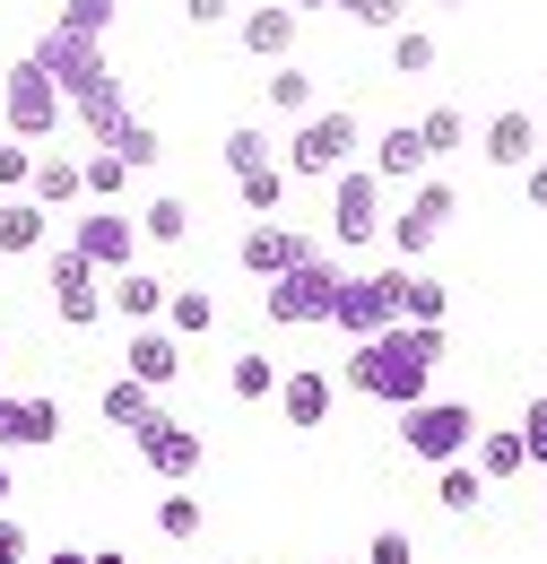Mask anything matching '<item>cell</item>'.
<instances>
[{
    "mask_svg": "<svg viewBox=\"0 0 547 564\" xmlns=\"http://www.w3.org/2000/svg\"><path fill=\"white\" fill-rule=\"evenodd\" d=\"M435 365H443V330L392 322L383 339L347 348V391H365V400H383V409H417V400H435V391H426Z\"/></svg>",
    "mask_w": 547,
    "mask_h": 564,
    "instance_id": "obj_1",
    "label": "cell"
},
{
    "mask_svg": "<svg viewBox=\"0 0 547 564\" xmlns=\"http://www.w3.org/2000/svg\"><path fill=\"white\" fill-rule=\"evenodd\" d=\"M356 148H365V122L347 113V105H322L313 122H296V140H287V174L296 183H331L356 165Z\"/></svg>",
    "mask_w": 547,
    "mask_h": 564,
    "instance_id": "obj_2",
    "label": "cell"
},
{
    "mask_svg": "<svg viewBox=\"0 0 547 564\" xmlns=\"http://www.w3.org/2000/svg\"><path fill=\"white\" fill-rule=\"evenodd\" d=\"M0 122H9V140H26V148H44V140L69 122V96L35 70V53L0 70Z\"/></svg>",
    "mask_w": 547,
    "mask_h": 564,
    "instance_id": "obj_3",
    "label": "cell"
},
{
    "mask_svg": "<svg viewBox=\"0 0 547 564\" xmlns=\"http://www.w3.org/2000/svg\"><path fill=\"white\" fill-rule=\"evenodd\" d=\"M400 443H409V460H426V469L470 460V443H479V409H470V400H417V409H400Z\"/></svg>",
    "mask_w": 547,
    "mask_h": 564,
    "instance_id": "obj_4",
    "label": "cell"
},
{
    "mask_svg": "<svg viewBox=\"0 0 547 564\" xmlns=\"http://www.w3.org/2000/svg\"><path fill=\"white\" fill-rule=\"evenodd\" d=\"M340 261L322 252V261H304V270H287V279L261 286V313H270L278 330H304V322H331V304H340Z\"/></svg>",
    "mask_w": 547,
    "mask_h": 564,
    "instance_id": "obj_5",
    "label": "cell"
},
{
    "mask_svg": "<svg viewBox=\"0 0 547 564\" xmlns=\"http://www.w3.org/2000/svg\"><path fill=\"white\" fill-rule=\"evenodd\" d=\"M69 252L96 261L105 279H122V270H139V217L131 209H105V200L78 209V217H69Z\"/></svg>",
    "mask_w": 547,
    "mask_h": 564,
    "instance_id": "obj_6",
    "label": "cell"
},
{
    "mask_svg": "<svg viewBox=\"0 0 547 564\" xmlns=\"http://www.w3.org/2000/svg\"><path fill=\"white\" fill-rule=\"evenodd\" d=\"M374 235H383V174H374V165L331 174V243L356 252V243H374Z\"/></svg>",
    "mask_w": 547,
    "mask_h": 564,
    "instance_id": "obj_7",
    "label": "cell"
},
{
    "mask_svg": "<svg viewBox=\"0 0 547 564\" xmlns=\"http://www.w3.org/2000/svg\"><path fill=\"white\" fill-rule=\"evenodd\" d=\"M44 286H53V313H62L69 330L105 322V270H96V261H78L69 243H53V252H44Z\"/></svg>",
    "mask_w": 547,
    "mask_h": 564,
    "instance_id": "obj_8",
    "label": "cell"
},
{
    "mask_svg": "<svg viewBox=\"0 0 547 564\" xmlns=\"http://www.w3.org/2000/svg\"><path fill=\"white\" fill-rule=\"evenodd\" d=\"M35 70L53 78L62 96H87V87H105V44H87V35H69V26H44L35 35Z\"/></svg>",
    "mask_w": 547,
    "mask_h": 564,
    "instance_id": "obj_9",
    "label": "cell"
},
{
    "mask_svg": "<svg viewBox=\"0 0 547 564\" xmlns=\"http://www.w3.org/2000/svg\"><path fill=\"white\" fill-rule=\"evenodd\" d=\"M235 261H244V279H287V270H304V261H322V243L313 235H296V226H278V217H261V226H244V243H235Z\"/></svg>",
    "mask_w": 547,
    "mask_h": 564,
    "instance_id": "obj_10",
    "label": "cell"
},
{
    "mask_svg": "<svg viewBox=\"0 0 547 564\" xmlns=\"http://www.w3.org/2000/svg\"><path fill=\"white\" fill-rule=\"evenodd\" d=\"M443 226H452V183H435V174H426V183L409 192V209L392 217L383 235H392V252H400V261L417 270V261L435 252V235H443Z\"/></svg>",
    "mask_w": 547,
    "mask_h": 564,
    "instance_id": "obj_11",
    "label": "cell"
},
{
    "mask_svg": "<svg viewBox=\"0 0 547 564\" xmlns=\"http://www.w3.org/2000/svg\"><path fill=\"white\" fill-rule=\"evenodd\" d=\"M201 460H208V434H201V425H183V417H157L148 434H139V469L165 478V487H183Z\"/></svg>",
    "mask_w": 547,
    "mask_h": 564,
    "instance_id": "obj_12",
    "label": "cell"
},
{
    "mask_svg": "<svg viewBox=\"0 0 547 564\" xmlns=\"http://www.w3.org/2000/svg\"><path fill=\"white\" fill-rule=\"evenodd\" d=\"M331 322L347 330V348L383 339V330H392V286H383V270H374V279H340V304H331Z\"/></svg>",
    "mask_w": 547,
    "mask_h": 564,
    "instance_id": "obj_13",
    "label": "cell"
},
{
    "mask_svg": "<svg viewBox=\"0 0 547 564\" xmlns=\"http://www.w3.org/2000/svg\"><path fill=\"white\" fill-rule=\"evenodd\" d=\"M44 443H62V400L53 391L0 400V452H44Z\"/></svg>",
    "mask_w": 547,
    "mask_h": 564,
    "instance_id": "obj_14",
    "label": "cell"
},
{
    "mask_svg": "<svg viewBox=\"0 0 547 564\" xmlns=\"http://www.w3.org/2000/svg\"><path fill=\"white\" fill-rule=\"evenodd\" d=\"M383 286H392V322H417V330H443V313H452V286L426 279V270H383Z\"/></svg>",
    "mask_w": 547,
    "mask_h": 564,
    "instance_id": "obj_15",
    "label": "cell"
},
{
    "mask_svg": "<svg viewBox=\"0 0 547 564\" xmlns=\"http://www.w3.org/2000/svg\"><path fill=\"white\" fill-rule=\"evenodd\" d=\"M331 400H340V382H331V373H313V365H296V373H278V417L296 425V434H313V425H331Z\"/></svg>",
    "mask_w": 547,
    "mask_h": 564,
    "instance_id": "obj_16",
    "label": "cell"
},
{
    "mask_svg": "<svg viewBox=\"0 0 547 564\" xmlns=\"http://www.w3.org/2000/svg\"><path fill=\"white\" fill-rule=\"evenodd\" d=\"M122 373H131V382H148V391H165V382L183 373V339H174L165 322L131 330V348H122Z\"/></svg>",
    "mask_w": 547,
    "mask_h": 564,
    "instance_id": "obj_17",
    "label": "cell"
},
{
    "mask_svg": "<svg viewBox=\"0 0 547 564\" xmlns=\"http://www.w3.org/2000/svg\"><path fill=\"white\" fill-rule=\"evenodd\" d=\"M96 417L105 425H122V434H148V425L165 417V409H157V391H148V382H131V373H114V382H105V391H96Z\"/></svg>",
    "mask_w": 547,
    "mask_h": 564,
    "instance_id": "obj_18",
    "label": "cell"
},
{
    "mask_svg": "<svg viewBox=\"0 0 547 564\" xmlns=\"http://www.w3.org/2000/svg\"><path fill=\"white\" fill-rule=\"evenodd\" d=\"M165 295H174L165 279H148V270H122V279H105V313H122L131 330H148V322H165Z\"/></svg>",
    "mask_w": 547,
    "mask_h": 564,
    "instance_id": "obj_19",
    "label": "cell"
},
{
    "mask_svg": "<svg viewBox=\"0 0 547 564\" xmlns=\"http://www.w3.org/2000/svg\"><path fill=\"white\" fill-rule=\"evenodd\" d=\"M470 469H479L486 487L522 478V469H530V452H522V425H479V443H470Z\"/></svg>",
    "mask_w": 547,
    "mask_h": 564,
    "instance_id": "obj_20",
    "label": "cell"
},
{
    "mask_svg": "<svg viewBox=\"0 0 547 564\" xmlns=\"http://www.w3.org/2000/svg\"><path fill=\"white\" fill-rule=\"evenodd\" d=\"M26 200H35V209H78V200H87V183H78V156H62V148H53V156H35V183H26Z\"/></svg>",
    "mask_w": 547,
    "mask_h": 564,
    "instance_id": "obj_21",
    "label": "cell"
},
{
    "mask_svg": "<svg viewBox=\"0 0 547 564\" xmlns=\"http://www.w3.org/2000/svg\"><path fill=\"white\" fill-rule=\"evenodd\" d=\"M244 53H253V62H296V9H253V18H244Z\"/></svg>",
    "mask_w": 547,
    "mask_h": 564,
    "instance_id": "obj_22",
    "label": "cell"
},
{
    "mask_svg": "<svg viewBox=\"0 0 547 564\" xmlns=\"http://www.w3.org/2000/svg\"><path fill=\"white\" fill-rule=\"evenodd\" d=\"M69 113H78V131L105 148L114 140V122H131V87L122 78H105V87H87V96H69Z\"/></svg>",
    "mask_w": 547,
    "mask_h": 564,
    "instance_id": "obj_23",
    "label": "cell"
},
{
    "mask_svg": "<svg viewBox=\"0 0 547 564\" xmlns=\"http://www.w3.org/2000/svg\"><path fill=\"white\" fill-rule=\"evenodd\" d=\"M383 183H417L426 174V140H417V122H392L383 140H374V156H365Z\"/></svg>",
    "mask_w": 547,
    "mask_h": 564,
    "instance_id": "obj_24",
    "label": "cell"
},
{
    "mask_svg": "<svg viewBox=\"0 0 547 564\" xmlns=\"http://www.w3.org/2000/svg\"><path fill=\"white\" fill-rule=\"evenodd\" d=\"M486 165H539V113H495L486 122Z\"/></svg>",
    "mask_w": 547,
    "mask_h": 564,
    "instance_id": "obj_25",
    "label": "cell"
},
{
    "mask_svg": "<svg viewBox=\"0 0 547 564\" xmlns=\"http://www.w3.org/2000/svg\"><path fill=\"white\" fill-rule=\"evenodd\" d=\"M44 243H53V209H35L26 192L0 200V252H44Z\"/></svg>",
    "mask_w": 547,
    "mask_h": 564,
    "instance_id": "obj_26",
    "label": "cell"
},
{
    "mask_svg": "<svg viewBox=\"0 0 547 564\" xmlns=\"http://www.w3.org/2000/svg\"><path fill=\"white\" fill-rule=\"evenodd\" d=\"M261 105H270L278 122H313V113H322V105H313V78L296 70V62H278V70L261 78Z\"/></svg>",
    "mask_w": 547,
    "mask_h": 564,
    "instance_id": "obj_27",
    "label": "cell"
},
{
    "mask_svg": "<svg viewBox=\"0 0 547 564\" xmlns=\"http://www.w3.org/2000/svg\"><path fill=\"white\" fill-rule=\"evenodd\" d=\"M105 156H122L131 174H148V165L165 156V131H157L148 113H131V122H114V140H105Z\"/></svg>",
    "mask_w": 547,
    "mask_h": 564,
    "instance_id": "obj_28",
    "label": "cell"
},
{
    "mask_svg": "<svg viewBox=\"0 0 547 564\" xmlns=\"http://www.w3.org/2000/svg\"><path fill=\"white\" fill-rule=\"evenodd\" d=\"M287 183H296L287 165H261V174H244V183H235L244 217H253V226H261V217H287Z\"/></svg>",
    "mask_w": 547,
    "mask_h": 564,
    "instance_id": "obj_29",
    "label": "cell"
},
{
    "mask_svg": "<svg viewBox=\"0 0 547 564\" xmlns=\"http://www.w3.org/2000/svg\"><path fill=\"white\" fill-rule=\"evenodd\" d=\"M165 330H174V339L217 330V295H208V286H174V295H165Z\"/></svg>",
    "mask_w": 547,
    "mask_h": 564,
    "instance_id": "obj_30",
    "label": "cell"
},
{
    "mask_svg": "<svg viewBox=\"0 0 547 564\" xmlns=\"http://www.w3.org/2000/svg\"><path fill=\"white\" fill-rule=\"evenodd\" d=\"M435 503H443V512H479V503H486V478L470 469V460H443V469H435Z\"/></svg>",
    "mask_w": 547,
    "mask_h": 564,
    "instance_id": "obj_31",
    "label": "cell"
},
{
    "mask_svg": "<svg viewBox=\"0 0 547 564\" xmlns=\"http://www.w3.org/2000/svg\"><path fill=\"white\" fill-rule=\"evenodd\" d=\"M217 156H226V174H235V183H244V174H261V165H278L270 131H253V122H244V131H226V148H217Z\"/></svg>",
    "mask_w": 547,
    "mask_h": 564,
    "instance_id": "obj_32",
    "label": "cell"
},
{
    "mask_svg": "<svg viewBox=\"0 0 547 564\" xmlns=\"http://www.w3.org/2000/svg\"><path fill=\"white\" fill-rule=\"evenodd\" d=\"M139 235H148V243H183V235H192V200H174V192L148 200V209H139Z\"/></svg>",
    "mask_w": 547,
    "mask_h": 564,
    "instance_id": "obj_33",
    "label": "cell"
},
{
    "mask_svg": "<svg viewBox=\"0 0 547 564\" xmlns=\"http://www.w3.org/2000/svg\"><path fill=\"white\" fill-rule=\"evenodd\" d=\"M78 183H87V200H105V209H114V200H122V183H131V165L96 148V156H78Z\"/></svg>",
    "mask_w": 547,
    "mask_h": 564,
    "instance_id": "obj_34",
    "label": "cell"
},
{
    "mask_svg": "<svg viewBox=\"0 0 547 564\" xmlns=\"http://www.w3.org/2000/svg\"><path fill=\"white\" fill-rule=\"evenodd\" d=\"M435 70V35L426 26H392V78H426Z\"/></svg>",
    "mask_w": 547,
    "mask_h": 564,
    "instance_id": "obj_35",
    "label": "cell"
},
{
    "mask_svg": "<svg viewBox=\"0 0 547 564\" xmlns=\"http://www.w3.org/2000/svg\"><path fill=\"white\" fill-rule=\"evenodd\" d=\"M417 140H426V165H435V156H461V140H470V122H461L452 105H435V113L417 122Z\"/></svg>",
    "mask_w": 547,
    "mask_h": 564,
    "instance_id": "obj_36",
    "label": "cell"
},
{
    "mask_svg": "<svg viewBox=\"0 0 547 564\" xmlns=\"http://www.w3.org/2000/svg\"><path fill=\"white\" fill-rule=\"evenodd\" d=\"M226 391H235V400H278V365L270 356H235V365H226Z\"/></svg>",
    "mask_w": 547,
    "mask_h": 564,
    "instance_id": "obj_37",
    "label": "cell"
},
{
    "mask_svg": "<svg viewBox=\"0 0 547 564\" xmlns=\"http://www.w3.org/2000/svg\"><path fill=\"white\" fill-rule=\"evenodd\" d=\"M53 26L87 35V44H105V26H114V0H62V18H53Z\"/></svg>",
    "mask_w": 547,
    "mask_h": 564,
    "instance_id": "obj_38",
    "label": "cell"
},
{
    "mask_svg": "<svg viewBox=\"0 0 547 564\" xmlns=\"http://www.w3.org/2000/svg\"><path fill=\"white\" fill-rule=\"evenodd\" d=\"M201 495H165V503H157V530H165V539H201Z\"/></svg>",
    "mask_w": 547,
    "mask_h": 564,
    "instance_id": "obj_39",
    "label": "cell"
},
{
    "mask_svg": "<svg viewBox=\"0 0 547 564\" xmlns=\"http://www.w3.org/2000/svg\"><path fill=\"white\" fill-rule=\"evenodd\" d=\"M26 183H35V148H26V140H0V192L18 200Z\"/></svg>",
    "mask_w": 547,
    "mask_h": 564,
    "instance_id": "obj_40",
    "label": "cell"
},
{
    "mask_svg": "<svg viewBox=\"0 0 547 564\" xmlns=\"http://www.w3.org/2000/svg\"><path fill=\"white\" fill-rule=\"evenodd\" d=\"M347 18H356V26H383V35H392V26H409V0H340Z\"/></svg>",
    "mask_w": 547,
    "mask_h": 564,
    "instance_id": "obj_41",
    "label": "cell"
},
{
    "mask_svg": "<svg viewBox=\"0 0 547 564\" xmlns=\"http://www.w3.org/2000/svg\"><path fill=\"white\" fill-rule=\"evenodd\" d=\"M365 564H417V539L409 530H374V539H365Z\"/></svg>",
    "mask_w": 547,
    "mask_h": 564,
    "instance_id": "obj_42",
    "label": "cell"
},
{
    "mask_svg": "<svg viewBox=\"0 0 547 564\" xmlns=\"http://www.w3.org/2000/svg\"><path fill=\"white\" fill-rule=\"evenodd\" d=\"M522 452H530V469H547V391L522 409Z\"/></svg>",
    "mask_w": 547,
    "mask_h": 564,
    "instance_id": "obj_43",
    "label": "cell"
},
{
    "mask_svg": "<svg viewBox=\"0 0 547 564\" xmlns=\"http://www.w3.org/2000/svg\"><path fill=\"white\" fill-rule=\"evenodd\" d=\"M0 564H35V539H26V521H9V512H0Z\"/></svg>",
    "mask_w": 547,
    "mask_h": 564,
    "instance_id": "obj_44",
    "label": "cell"
},
{
    "mask_svg": "<svg viewBox=\"0 0 547 564\" xmlns=\"http://www.w3.org/2000/svg\"><path fill=\"white\" fill-rule=\"evenodd\" d=\"M522 200H530V209H547V156H539V165H522Z\"/></svg>",
    "mask_w": 547,
    "mask_h": 564,
    "instance_id": "obj_45",
    "label": "cell"
},
{
    "mask_svg": "<svg viewBox=\"0 0 547 564\" xmlns=\"http://www.w3.org/2000/svg\"><path fill=\"white\" fill-rule=\"evenodd\" d=\"M226 9H235V0H183V18H192V26H217Z\"/></svg>",
    "mask_w": 547,
    "mask_h": 564,
    "instance_id": "obj_46",
    "label": "cell"
},
{
    "mask_svg": "<svg viewBox=\"0 0 547 564\" xmlns=\"http://www.w3.org/2000/svg\"><path fill=\"white\" fill-rule=\"evenodd\" d=\"M87 564H131V556H122V547H96V556H87Z\"/></svg>",
    "mask_w": 547,
    "mask_h": 564,
    "instance_id": "obj_47",
    "label": "cell"
},
{
    "mask_svg": "<svg viewBox=\"0 0 547 564\" xmlns=\"http://www.w3.org/2000/svg\"><path fill=\"white\" fill-rule=\"evenodd\" d=\"M287 9H296V18H304V9H340V0H287Z\"/></svg>",
    "mask_w": 547,
    "mask_h": 564,
    "instance_id": "obj_48",
    "label": "cell"
},
{
    "mask_svg": "<svg viewBox=\"0 0 547 564\" xmlns=\"http://www.w3.org/2000/svg\"><path fill=\"white\" fill-rule=\"evenodd\" d=\"M9 495H18V487H9V460H0V503H9Z\"/></svg>",
    "mask_w": 547,
    "mask_h": 564,
    "instance_id": "obj_49",
    "label": "cell"
},
{
    "mask_svg": "<svg viewBox=\"0 0 547 564\" xmlns=\"http://www.w3.org/2000/svg\"><path fill=\"white\" fill-rule=\"evenodd\" d=\"M435 9H461V0H435Z\"/></svg>",
    "mask_w": 547,
    "mask_h": 564,
    "instance_id": "obj_50",
    "label": "cell"
},
{
    "mask_svg": "<svg viewBox=\"0 0 547 564\" xmlns=\"http://www.w3.org/2000/svg\"><path fill=\"white\" fill-rule=\"evenodd\" d=\"M539 521H547V503H539Z\"/></svg>",
    "mask_w": 547,
    "mask_h": 564,
    "instance_id": "obj_51",
    "label": "cell"
}]
</instances>
